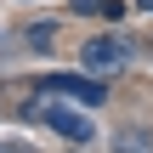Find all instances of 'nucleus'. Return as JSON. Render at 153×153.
I'll return each mask as SVG.
<instances>
[{"label":"nucleus","mask_w":153,"mask_h":153,"mask_svg":"<svg viewBox=\"0 0 153 153\" xmlns=\"http://www.w3.org/2000/svg\"><path fill=\"white\" fill-rule=\"evenodd\" d=\"M79 62H85V74L91 79H114V74H125V62H131V45L125 40H114V34H97V40H85L79 45Z\"/></svg>","instance_id":"obj_1"},{"label":"nucleus","mask_w":153,"mask_h":153,"mask_svg":"<svg viewBox=\"0 0 153 153\" xmlns=\"http://www.w3.org/2000/svg\"><path fill=\"white\" fill-rule=\"evenodd\" d=\"M28 119L51 125V131H57V136H68V142H91V136H97V125H91V119H85L68 97H51V102H45V108H34Z\"/></svg>","instance_id":"obj_2"},{"label":"nucleus","mask_w":153,"mask_h":153,"mask_svg":"<svg viewBox=\"0 0 153 153\" xmlns=\"http://www.w3.org/2000/svg\"><path fill=\"white\" fill-rule=\"evenodd\" d=\"M40 91H45V97H68V102H79V108H97V102L108 97L102 79H79V74H45Z\"/></svg>","instance_id":"obj_3"},{"label":"nucleus","mask_w":153,"mask_h":153,"mask_svg":"<svg viewBox=\"0 0 153 153\" xmlns=\"http://www.w3.org/2000/svg\"><path fill=\"white\" fill-rule=\"evenodd\" d=\"M74 11H79V17H119L125 0H74Z\"/></svg>","instance_id":"obj_4"},{"label":"nucleus","mask_w":153,"mask_h":153,"mask_svg":"<svg viewBox=\"0 0 153 153\" xmlns=\"http://www.w3.org/2000/svg\"><path fill=\"white\" fill-rule=\"evenodd\" d=\"M28 45L34 51H51L57 45V23H28Z\"/></svg>","instance_id":"obj_5"},{"label":"nucleus","mask_w":153,"mask_h":153,"mask_svg":"<svg viewBox=\"0 0 153 153\" xmlns=\"http://www.w3.org/2000/svg\"><path fill=\"white\" fill-rule=\"evenodd\" d=\"M114 153H153V142L136 136V131H119V136H114Z\"/></svg>","instance_id":"obj_6"},{"label":"nucleus","mask_w":153,"mask_h":153,"mask_svg":"<svg viewBox=\"0 0 153 153\" xmlns=\"http://www.w3.org/2000/svg\"><path fill=\"white\" fill-rule=\"evenodd\" d=\"M136 6H142V11H153V0H136Z\"/></svg>","instance_id":"obj_7"}]
</instances>
